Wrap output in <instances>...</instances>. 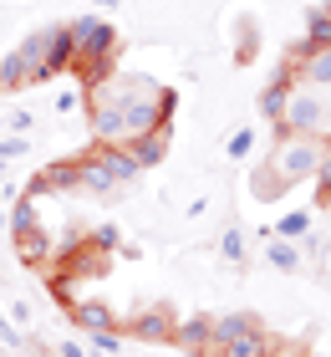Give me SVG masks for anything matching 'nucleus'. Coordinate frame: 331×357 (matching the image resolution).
I'll list each match as a JSON object with an SVG mask.
<instances>
[{
    "label": "nucleus",
    "instance_id": "1",
    "mask_svg": "<svg viewBox=\"0 0 331 357\" xmlns=\"http://www.w3.org/2000/svg\"><path fill=\"white\" fill-rule=\"evenodd\" d=\"M66 36H72V72L82 77V87L107 82L112 67H118V26H107L102 15H72L61 21Z\"/></svg>",
    "mask_w": 331,
    "mask_h": 357
},
{
    "label": "nucleus",
    "instance_id": "2",
    "mask_svg": "<svg viewBox=\"0 0 331 357\" xmlns=\"http://www.w3.org/2000/svg\"><path fill=\"white\" fill-rule=\"evenodd\" d=\"M143 169L132 164V153L123 149V143H92L87 153H77V178H82L87 194H118Z\"/></svg>",
    "mask_w": 331,
    "mask_h": 357
},
{
    "label": "nucleus",
    "instance_id": "3",
    "mask_svg": "<svg viewBox=\"0 0 331 357\" xmlns=\"http://www.w3.org/2000/svg\"><path fill=\"white\" fill-rule=\"evenodd\" d=\"M326 149L331 143H321V138H301V133H291V138H275V153H270V164L291 178V184H301V178H311L316 174V164L326 158Z\"/></svg>",
    "mask_w": 331,
    "mask_h": 357
},
{
    "label": "nucleus",
    "instance_id": "4",
    "mask_svg": "<svg viewBox=\"0 0 331 357\" xmlns=\"http://www.w3.org/2000/svg\"><path fill=\"white\" fill-rule=\"evenodd\" d=\"M321 123H326V97H321V87L295 82L280 128H286V133H301V138H321Z\"/></svg>",
    "mask_w": 331,
    "mask_h": 357
},
{
    "label": "nucleus",
    "instance_id": "5",
    "mask_svg": "<svg viewBox=\"0 0 331 357\" xmlns=\"http://www.w3.org/2000/svg\"><path fill=\"white\" fill-rule=\"evenodd\" d=\"M174 327H178V312L169 301H143L138 312L123 321V332L132 342H174Z\"/></svg>",
    "mask_w": 331,
    "mask_h": 357
},
{
    "label": "nucleus",
    "instance_id": "6",
    "mask_svg": "<svg viewBox=\"0 0 331 357\" xmlns=\"http://www.w3.org/2000/svg\"><path fill=\"white\" fill-rule=\"evenodd\" d=\"M66 317H72V327H77V332H87V337L118 332V312H112L107 301H97V296H77V301H66Z\"/></svg>",
    "mask_w": 331,
    "mask_h": 357
},
{
    "label": "nucleus",
    "instance_id": "7",
    "mask_svg": "<svg viewBox=\"0 0 331 357\" xmlns=\"http://www.w3.org/2000/svg\"><path fill=\"white\" fill-rule=\"evenodd\" d=\"M169 138H174V123H163V128H148V133L128 138L123 149L132 153V164H138V169L148 174V169H158L163 158H169Z\"/></svg>",
    "mask_w": 331,
    "mask_h": 357
},
{
    "label": "nucleus",
    "instance_id": "8",
    "mask_svg": "<svg viewBox=\"0 0 331 357\" xmlns=\"http://www.w3.org/2000/svg\"><path fill=\"white\" fill-rule=\"evenodd\" d=\"M295 82H301V72H295L291 61H286V67H280V72L270 77V82H265V92H260V112H265L270 123H280V118H286V102H291Z\"/></svg>",
    "mask_w": 331,
    "mask_h": 357
},
{
    "label": "nucleus",
    "instance_id": "9",
    "mask_svg": "<svg viewBox=\"0 0 331 357\" xmlns=\"http://www.w3.org/2000/svg\"><path fill=\"white\" fill-rule=\"evenodd\" d=\"M72 189H82V178H77V158H61V164H46L36 178H31V189L26 194H72Z\"/></svg>",
    "mask_w": 331,
    "mask_h": 357
},
{
    "label": "nucleus",
    "instance_id": "10",
    "mask_svg": "<svg viewBox=\"0 0 331 357\" xmlns=\"http://www.w3.org/2000/svg\"><path fill=\"white\" fill-rule=\"evenodd\" d=\"M174 347L178 352H204L209 357V347H214V317H178V327H174Z\"/></svg>",
    "mask_w": 331,
    "mask_h": 357
},
{
    "label": "nucleus",
    "instance_id": "11",
    "mask_svg": "<svg viewBox=\"0 0 331 357\" xmlns=\"http://www.w3.org/2000/svg\"><path fill=\"white\" fill-rule=\"evenodd\" d=\"M286 189H291V178L280 174V169L270 164V158H265V164L255 169V178H250V194H255L260 204H275V199H280V194H286Z\"/></svg>",
    "mask_w": 331,
    "mask_h": 357
},
{
    "label": "nucleus",
    "instance_id": "12",
    "mask_svg": "<svg viewBox=\"0 0 331 357\" xmlns=\"http://www.w3.org/2000/svg\"><path fill=\"white\" fill-rule=\"evenodd\" d=\"M270 347H275V342L265 337V327H250V332H240L229 347H220L214 357H270Z\"/></svg>",
    "mask_w": 331,
    "mask_h": 357
},
{
    "label": "nucleus",
    "instance_id": "13",
    "mask_svg": "<svg viewBox=\"0 0 331 357\" xmlns=\"http://www.w3.org/2000/svg\"><path fill=\"white\" fill-rule=\"evenodd\" d=\"M250 327H260V321L250 317V312H224V317H214V347L209 352H220V347H229L240 332H250Z\"/></svg>",
    "mask_w": 331,
    "mask_h": 357
},
{
    "label": "nucleus",
    "instance_id": "14",
    "mask_svg": "<svg viewBox=\"0 0 331 357\" xmlns=\"http://www.w3.org/2000/svg\"><path fill=\"white\" fill-rule=\"evenodd\" d=\"M15 255H21V266H46V261H52V240H46V230L15 235Z\"/></svg>",
    "mask_w": 331,
    "mask_h": 357
},
{
    "label": "nucleus",
    "instance_id": "15",
    "mask_svg": "<svg viewBox=\"0 0 331 357\" xmlns=\"http://www.w3.org/2000/svg\"><path fill=\"white\" fill-rule=\"evenodd\" d=\"M31 230H41V215H36V194H21L10 209V240L15 235H31Z\"/></svg>",
    "mask_w": 331,
    "mask_h": 357
},
{
    "label": "nucleus",
    "instance_id": "16",
    "mask_svg": "<svg viewBox=\"0 0 331 357\" xmlns=\"http://www.w3.org/2000/svg\"><path fill=\"white\" fill-rule=\"evenodd\" d=\"M265 261H270L280 275H295V271H301V250H295L291 240H280V235H275L270 245H265Z\"/></svg>",
    "mask_w": 331,
    "mask_h": 357
},
{
    "label": "nucleus",
    "instance_id": "17",
    "mask_svg": "<svg viewBox=\"0 0 331 357\" xmlns=\"http://www.w3.org/2000/svg\"><path fill=\"white\" fill-rule=\"evenodd\" d=\"M255 52H260V26L250 21V15H240V36H235V61H240V67H250V61H255Z\"/></svg>",
    "mask_w": 331,
    "mask_h": 357
},
{
    "label": "nucleus",
    "instance_id": "18",
    "mask_svg": "<svg viewBox=\"0 0 331 357\" xmlns=\"http://www.w3.org/2000/svg\"><path fill=\"white\" fill-rule=\"evenodd\" d=\"M220 255H224V266L245 271V235H240V225H229V230L220 235Z\"/></svg>",
    "mask_w": 331,
    "mask_h": 357
},
{
    "label": "nucleus",
    "instance_id": "19",
    "mask_svg": "<svg viewBox=\"0 0 331 357\" xmlns=\"http://www.w3.org/2000/svg\"><path fill=\"white\" fill-rule=\"evenodd\" d=\"M56 72H72V36H66V26H52V77Z\"/></svg>",
    "mask_w": 331,
    "mask_h": 357
},
{
    "label": "nucleus",
    "instance_id": "20",
    "mask_svg": "<svg viewBox=\"0 0 331 357\" xmlns=\"http://www.w3.org/2000/svg\"><path fill=\"white\" fill-rule=\"evenodd\" d=\"M82 240H87V245H92L97 255H112V250H118V245H123V235H118V225H97V230H87V235H82Z\"/></svg>",
    "mask_w": 331,
    "mask_h": 357
},
{
    "label": "nucleus",
    "instance_id": "21",
    "mask_svg": "<svg viewBox=\"0 0 331 357\" xmlns=\"http://www.w3.org/2000/svg\"><path fill=\"white\" fill-rule=\"evenodd\" d=\"M306 230H311V215H306V209H291V215L280 220V240H301Z\"/></svg>",
    "mask_w": 331,
    "mask_h": 357
},
{
    "label": "nucleus",
    "instance_id": "22",
    "mask_svg": "<svg viewBox=\"0 0 331 357\" xmlns=\"http://www.w3.org/2000/svg\"><path fill=\"white\" fill-rule=\"evenodd\" d=\"M250 149H255V133H250V128H235V133H229V143H224L229 158H250Z\"/></svg>",
    "mask_w": 331,
    "mask_h": 357
},
{
    "label": "nucleus",
    "instance_id": "23",
    "mask_svg": "<svg viewBox=\"0 0 331 357\" xmlns=\"http://www.w3.org/2000/svg\"><path fill=\"white\" fill-rule=\"evenodd\" d=\"M311 178H316V194H321V204H326V199H331V149H326V158L316 164V174H311Z\"/></svg>",
    "mask_w": 331,
    "mask_h": 357
},
{
    "label": "nucleus",
    "instance_id": "24",
    "mask_svg": "<svg viewBox=\"0 0 331 357\" xmlns=\"http://www.w3.org/2000/svg\"><path fill=\"white\" fill-rule=\"evenodd\" d=\"M0 342H6V347H15V352L26 347V337H21V327H15V321H10L6 312H0Z\"/></svg>",
    "mask_w": 331,
    "mask_h": 357
},
{
    "label": "nucleus",
    "instance_id": "25",
    "mask_svg": "<svg viewBox=\"0 0 331 357\" xmlns=\"http://www.w3.org/2000/svg\"><path fill=\"white\" fill-rule=\"evenodd\" d=\"M26 149H31L26 138H0V164H10V158H21Z\"/></svg>",
    "mask_w": 331,
    "mask_h": 357
},
{
    "label": "nucleus",
    "instance_id": "26",
    "mask_svg": "<svg viewBox=\"0 0 331 357\" xmlns=\"http://www.w3.org/2000/svg\"><path fill=\"white\" fill-rule=\"evenodd\" d=\"M92 347L107 352V357H118V352H123V337H118V332H102V337H92Z\"/></svg>",
    "mask_w": 331,
    "mask_h": 357
},
{
    "label": "nucleus",
    "instance_id": "27",
    "mask_svg": "<svg viewBox=\"0 0 331 357\" xmlns=\"http://www.w3.org/2000/svg\"><path fill=\"white\" fill-rule=\"evenodd\" d=\"M270 357H311V352H306L301 342H275V347H270Z\"/></svg>",
    "mask_w": 331,
    "mask_h": 357
},
{
    "label": "nucleus",
    "instance_id": "28",
    "mask_svg": "<svg viewBox=\"0 0 331 357\" xmlns=\"http://www.w3.org/2000/svg\"><path fill=\"white\" fill-rule=\"evenodd\" d=\"M10 321H15V327H26V321H31V306H26V301H10Z\"/></svg>",
    "mask_w": 331,
    "mask_h": 357
},
{
    "label": "nucleus",
    "instance_id": "29",
    "mask_svg": "<svg viewBox=\"0 0 331 357\" xmlns=\"http://www.w3.org/2000/svg\"><path fill=\"white\" fill-rule=\"evenodd\" d=\"M6 123H10V133H26V128H31V112H10Z\"/></svg>",
    "mask_w": 331,
    "mask_h": 357
},
{
    "label": "nucleus",
    "instance_id": "30",
    "mask_svg": "<svg viewBox=\"0 0 331 357\" xmlns=\"http://www.w3.org/2000/svg\"><path fill=\"white\" fill-rule=\"evenodd\" d=\"M56 357H87V347H82V342H61Z\"/></svg>",
    "mask_w": 331,
    "mask_h": 357
},
{
    "label": "nucleus",
    "instance_id": "31",
    "mask_svg": "<svg viewBox=\"0 0 331 357\" xmlns=\"http://www.w3.org/2000/svg\"><path fill=\"white\" fill-rule=\"evenodd\" d=\"M31 357H56V352H31Z\"/></svg>",
    "mask_w": 331,
    "mask_h": 357
},
{
    "label": "nucleus",
    "instance_id": "32",
    "mask_svg": "<svg viewBox=\"0 0 331 357\" xmlns=\"http://www.w3.org/2000/svg\"><path fill=\"white\" fill-rule=\"evenodd\" d=\"M0 92H6V87H0Z\"/></svg>",
    "mask_w": 331,
    "mask_h": 357
}]
</instances>
